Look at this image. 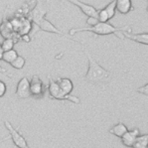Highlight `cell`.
<instances>
[{"label": "cell", "instance_id": "20", "mask_svg": "<svg viewBox=\"0 0 148 148\" xmlns=\"http://www.w3.org/2000/svg\"><path fill=\"white\" fill-rule=\"evenodd\" d=\"M6 90H7V86H6L5 83L0 79V97H4V95L6 94Z\"/></svg>", "mask_w": 148, "mask_h": 148}, {"label": "cell", "instance_id": "15", "mask_svg": "<svg viewBox=\"0 0 148 148\" xmlns=\"http://www.w3.org/2000/svg\"><path fill=\"white\" fill-rule=\"evenodd\" d=\"M148 144V134H142L136 138L132 148H147Z\"/></svg>", "mask_w": 148, "mask_h": 148}, {"label": "cell", "instance_id": "7", "mask_svg": "<svg viewBox=\"0 0 148 148\" xmlns=\"http://www.w3.org/2000/svg\"><path fill=\"white\" fill-rule=\"evenodd\" d=\"M16 95L20 99H25L31 97L30 83H29V79L26 77L22 78L18 83L17 88H16Z\"/></svg>", "mask_w": 148, "mask_h": 148}, {"label": "cell", "instance_id": "23", "mask_svg": "<svg viewBox=\"0 0 148 148\" xmlns=\"http://www.w3.org/2000/svg\"><path fill=\"white\" fill-rule=\"evenodd\" d=\"M9 138H10V135L5 136V137H4V138H2V139H0V143H1V142H4V141L7 140V139H9Z\"/></svg>", "mask_w": 148, "mask_h": 148}, {"label": "cell", "instance_id": "12", "mask_svg": "<svg viewBox=\"0 0 148 148\" xmlns=\"http://www.w3.org/2000/svg\"><path fill=\"white\" fill-rule=\"evenodd\" d=\"M57 84H58L59 88L65 95H71V92L74 90V84L68 78H59L57 79Z\"/></svg>", "mask_w": 148, "mask_h": 148}, {"label": "cell", "instance_id": "22", "mask_svg": "<svg viewBox=\"0 0 148 148\" xmlns=\"http://www.w3.org/2000/svg\"><path fill=\"white\" fill-rule=\"evenodd\" d=\"M97 22L99 21H97V18H88V20H86V23H88V25H90V26H94Z\"/></svg>", "mask_w": 148, "mask_h": 148}, {"label": "cell", "instance_id": "24", "mask_svg": "<svg viewBox=\"0 0 148 148\" xmlns=\"http://www.w3.org/2000/svg\"><path fill=\"white\" fill-rule=\"evenodd\" d=\"M6 72H7V70L3 69V68H2L1 66H0V74H4V73H6Z\"/></svg>", "mask_w": 148, "mask_h": 148}, {"label": "cell", "instance_id": "6", "mask_svg": "<svg viewBox=\"0 0 148 148\" xmlns=\"http://www.w3.org/2000/svg\"><path fill=\"white\" fill-rule=\"evenodd\" d=\"M29 83H30V92L32 97H36V99H40V97H44L46 88L43 84V81L39 77L33 76L31 81H29Z\"/></svg>", "mask_w": 148, "mask_h": 148}, {"label": "cell", "instance_id": "4", "mask_svg": "<svg viewBox=\"0 0 148 148\" xmlns=\"http://www.w3.org/2000/svg\"><path fill=\"white\" fill-rule=\"evenodd\" d=\"M4 125L7 128V130L10 132V138L12 139V141L14 142L15 146L18 148H30L27 143L26 138L22 135L21 133L19 132V129L13 127V125L8 121V120H5L4 121Z\"/></svg>", "mask_w": 148, "mask_h": 148}, {"label": "cell", "instance_id": "1", "mask_svg": "<svg viewBox=\"0 0 148 148\" xmlns=\"http://www.w3.org/2000/svg\"><path fill=\"white\" fill-rule=\"evenodd\" d=\"M127 30H130V27L129 26H123V27H115L113 25L109 24L108 22H97V24L94 26H90L88 28H81V29H72L69 32V35L73 36L74 34L78 33V32H92L95 34V36H108V35H116L118 38L123 40L124 37L123 35L120 34V32H124Z\"/></svg>", "mask_w": 148, "mask_h": 148}, {"label": "cell", "instance_id": "18", "mask_svg": "<svg viewBox=\"0 0 148 148\" xmlns=\"http://www.w3.org/2000/svg\"><path fill=\"white\" fill-rule=\"evenodd\" d=\"M25 64H26V60H25L22 56H19V55H18L17 58H16L10 65L16 70H22L24 68Z\"/></svg>", "mask_w": 148, "mask_h": 148}, {"label": "cell", "instance_id": "3", "mask_svg": "<svg viewBox=\"0 0 148 148\" xmlns=\"http://www.w3.org/2000/svg\"><path fill=\"white\" fill-rule=\"evenodd\" d=\"M48 90H49V95L51 99H58V101H69L76 104H79L81 101L79 97H74L71 95H65L59 88L57 82L54 79L49 78V85H48Z\"/></svg>", "mask_w": 148, "mask_h": 148}, {"label": "cell", "instance_id": "2", "mask_svg": "<svg viewBox=\"0 0 148 148\" xmlns=\"http://www.w3.org/2000/svg\"><path fill=\"white\" fill-rule=\"evenodd\" d=\"M86 53L88 60V72L85 76V79L92 85L106 83L110 78V73L104 68H102L97 61L94 60V58L90 56V53H88V52H86Z\"/></svg>", "mask_w": 148, "mask_h": 148}, {"label": "cell", "instance_id": "13", "mask_svg": "<svg viewBox=\"0 0 148 148\" xmlns=\"http://www.w3.org/2000/svg\"><path fill=\"white\" fill-rule=\"evenodd\" d=\"M124 38H128V39L134 41L136 43H141L143 45H147L148 44V34L146 33H141V34H133V33H129V32H125L124 31Z\"/></svg>", "mask_w": 148, "mask_h": 148}, {"label": "cell", "instance_id": "10", "mask_svg": "<svg viewBox=\"0 0 148 148\" xmlns=\"http://www.w3.org/2000/svg\"><path fill=\"white\" fill-rule=\"evenodd\" d=\"M36 27L39 28L41 31H45V32H49V33H54V34H58V35H62L64 37H67L66 34H64L62 31H60L54 24H52L50 21H48L46 19V17L43 18L40 22H38L36 24Z\"/></svg>", "mask_w": 148, "mask_h": 148}, {"label": "cell", "instance_id": "17", "mask_svg": "<svg viewBox=\"0 0 148 148\" xmlns=\"http://www.w3.org/2000/svg\"><path fill=\"white\" fill-rule=\"evenodd\" d=\"M102 9H103V10L106 11V14H108V20H111L115 16V12H116V9H115V0L110 1L106 7L102 8Z\"/></svg>", "mask_w": 148, "mask_h": 148}, {"label": "cell", "instance_id": "14", "mask_svg": "<svg viewBox=\"0 0 148 148\" xmlns=\"http://www.w3.org/2000/svg\"><path fill=\"white\" fill-rule=\"evenodd\" d=\"M127 130H128V128L126 127V125H125L123 122L119 121L118 123L114 124L110 129H109V133L120 138Z\"/></svg>", "mask_w": 148, "mask_h": 148}, {"label": "cell", "instance_id": "9", "mask_svg": "<svg viewBox=\"0 0 148 148\" xmlns=\"http://www.w3.org/2000/svg\"><path fill=\"white\" fill-rule=\"evenodd\" d=\"M139 135H140V133H139V129L138 128H133V129H131V130H127L126 132L120 137L121 138V143L125 147L131 148L133 146L136 138Z\"/></svg>", "mask_w": 148, "mask_h": 148}, {"label": "cell", "instance_id": "16", "mask_svg": "<svg viewBox=\"0 0 148 148\" xmlns=\"http://www.w3.org/2000/svg\"><path fill=\"white\" fill-rule=\"evenodd\" d=\"M17 57H18V53L15 51L14 49H12V50H9V51L3 52V55H2L1 60H3L5 63L11 64L16 58H17Z\"/></svg>", "mask_w": 148, "mask_h": 148}, {"label": "cell", "instance_id": "5", "mask_svg": "<svg viewBox=\"0 0 148 148\" xmlns=\"http://www.w3.org/2000/svg\"><path fill=\"white\" fill-rule=\"evenodd\" d=\"M48 11H49V7L45 4V2L43 0H37V3H36L35 7L29 13V18L36 25L43 18L46 17Z\"/></svg>", "mask_w": 148, "mask_h": 148}, {"label": "cell", "instance_id": "25", "mask_svg": "<svg viewBox=\"0 0 148 148\" xmlns=\"http://www.w3.org/2000/svg\"><path fill=\"white\" fill-rule=\"evenodd\" d=\"M2 55H3V49H2L1 44H0V60L2 59Z\"/></svg>", "mask_w": 148, "mask_h": 148}, {"label": "cell", "instance_id": "11", "mask_svg": "<svg viewBox=\"0 0 148 148\" xmlns=\"http://www.w3.org/2000/svg\"><path fill=\"white\" fill-rule=\"evenodd\" d=\"M115 9L120 14H128L134 10L131 0H115Z\"/></svg>", "mask_w": 148, "mask_h": 148}, {"label": "cell", "instance_id": "21", "mask_svg": "<svg viewBox=\"0 0 148 148\" xmlns=\"http://www.w3.org/2000/svg\"><path fill=\"white\" fill-rule=\"evenodd\" d=\"M137 92H140V94H142V95H148V84H146V85H144L142 86H140V88H138Z\"/></svg>", "mask_w": 148, "mask_h": 148}, {"label": "cell", "instance_id": "8", "mask_svg": "<svg viewBox=\"0 0 148 148\" xmlns=\"http://www.w3.org/2000/svg\"><path fill=\"white\" fill-rule=\"evenodd\" d=\"M71 3L75 4L77 7L79 8V10L88 16V18H97V10L95 9L94 6L90 5V4L84 3V2L79 1V0H68Z\"/></svg>", "mask_w": 148, "mask_h": 148}, {"label": "cell", "instance_id": "19", "mask_svg": "<svg viewBox=\"0 0 148 148\" xmlns=\"http://www.w3.org/2000/svg\"><path fill=\"white\" fill-rule=\"evenodd\" d=\"M14 45H15V41L12 38H6L2 42L1 47L3 49V52H5V51H9V50H12Z\"/></svg>", "mask_w": 148, "mask_h": 148}]
</instances>
